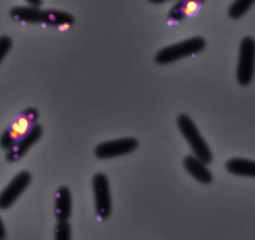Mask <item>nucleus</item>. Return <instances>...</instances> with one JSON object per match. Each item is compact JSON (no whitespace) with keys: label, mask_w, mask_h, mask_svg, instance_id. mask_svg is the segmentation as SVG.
<instances>
[{"label":"nucleus","mask_w":255,"mask_h":240,"mask_svg":"<svg viewBox=\"0 0 255 240\" xmlns=\"http://www.w3.org/2000/svg\"><path fill=\"white\" fill-rule=\"evenodd\" d=\"M55 236L57 240H69L71 236V229L67 221H59L55 228Z\"/></svg>","instance_id":"2eb2a0df"},{"label":"nucleus","mask_w":255,"mask_h":240,"mask_svg":"<svg viewBox=\"0 0 255 240\" xmlns=\"http://www.w3.org/2000/svg\"><path fill=\"white\" fill-rule=\"evenodd\" d=\"M205 46L206 42L203 38L200 36L190 38L188 40L163 48L155 55V61L158 65L172 64L180 59L202 52Z\"/></svg>","instance_id":"f03ea898"},{"label":"nucleus","mask_w":255,"mask_h":240,"mask_svg":"<svg viewBox=\"0 0 255 240\" xmlns=\"http://www.w3.org/2000/svg\"><path fill=\"white\" fill-rule=\"evenodd\" d=\"M14 20L27 23H44L48 25L49 10H40L36 6H15L10 11Z\"/></svg>","instance_id":"1a4fd4ad"},{"label":"nucleus","mask_w":255,"mask_h":240,"mask_svg":"<svg viewBox=\"0 0 255 240\" xmlns=\"http://www.w3.org/2000/svg\"><path fill=\"white\" fill-rule=\"evenodd\" d=\"M204 2L205 0H179L170 10L168 15L170 23H176L194 15Z\"/></svg>","instance_id":"9d476101"},{"label":"nucleus","mask_w":255,"mask_h":240,"mask_svg":"<svg viewBox=\"0 0 255 240\" xmlns=\"http://www.w3.org/2000/svg\"><path fill=\"white\" fill-rule=\"evenodd\" d=\"M255 62V41L252 37H245L242 40L239 51V61L237 69V79L242 85L249 84L254 75Z\"/></svg>","instance_id":"20e7f679"},{"label":"nucleus","mask_w":255,"mask_h":240,"mask_svg":"<svg viewBox=\"0 0 255 240\" xmlns=\"http://www.w3.org/2000/svg\"><path fill=\"white\" fill-rule=\"evenodd\" d=\"M12 48V40L7 36H0V64Z\"/></svg>","instance_id":"dca6fc26"},{"label":"nucleus","mask_w":255,"mask_h":240,"mask_svg":"<svg viewBox=\"0 0 255 240\" xmlns=\"http://www.w3.org/2000/svg\"><path fill=\"white\" fill-rule=\"evenodd\" d=\"M71 212V193L69 188L61 186L55 194V215L58 221H67Z\"/></svg>","instance_id":"f8f14e48"},{"label":"nucleus","mask_w":255,"mask_h":240,"mask_svg":"<svg viewBox=\"0 0 255 240\" xmlns=\"http://www.w3.org/2000/svg\"><path fill=\"white\" fill-rule=\"evenodd\" d=\"M177 125L184 138L190 145L195 156L205 164L211 163L213 161L211 151L193 120L187 115H180L178 117Z\"/></svg>","instance_id":"7ed1b4c3"},{"label":"nucleus","mask_w":255,"mask_h":240,"mask_svg":"<svg viewBox=\"0 0 255 240\" xmlns=\"http://www.w3.org/2000/svg\"><path fill=\"white\" fill-rule=\"evenodd\" d=\"M226 169L235 175L254 177L255 175V161L242 159H230L226 163Z\"/></svg>","instance_id":"ddd939ff"},{"label":"nucleus","mask_w":255,"mask_h":240,"mask_svg":"<svg viewBox=\"0 0 255 240\" xmlns=\"http://www.w3.org/2000/svg\"><path fill=\"white\" fill-rule=\"evenodd\" d=\"M184 168L191 175L202 184H209L213 181V175L206 164L196 156H188L184 160Z\"/></svg>","instance_id":"9b49d317"},{"label":"nucleus","mask_w":255,"mask_h":240,"mask_svg":"<svg viewBox=\"0 0 255 240\" xmlns=\"http://www.w3.org/2000/svg\"><path fill=\"white\" fill-rule=\"evenodd\" d=\"M138 146V141L131 138L103 142L97 146L95 155L101 159H113L133 152Z\"/></svg>","instance_id":"423d86ee"},{"label":"nucleus","mask_w":255,"mask_h":240,"mask_svg":"<svg viewBox=\"0 0 255 240\" xmlns=\"http://www.w3.org/2000/svg\"><path fill=\"white\" fill-rule=\"evenodd\" d=\"M255 0H235L229 9V15L233 19H238L245 15Z\"/></svg>","instance_id":"4468645a"},{"label":"nucleus","mask_w":255,"mask_h":240,"mask_svg":"<svg viewBox=\"0 0 255 240\" xmlns=\"http://www.w3.org/2000/svg\"><path fill=\"white\" fill-rule=\"evenodd\" d=\"M97 215L101 219H107L111 214V190L109 182L104 173H97L93 178Z\"/></svg>","instance_id":"39448f33"},{"label":"nucleus","mask_w":255,"mask_h":240,"mask_svg":"<svg viewBox=\"0 0 255 240\" xmlns=\"http://www.w3.org/2000/svg\"><path fill=\"white\" fill-rule=\"evenodd\" d=\"M38 112L36 109L30 108L19 113L0 138V146L8 150L16 141L27 135L36 125Z\"/></svg>","instance_id":"f257e3e1"},{"label":"nucleus","mask_w":255,"mask_h":240,"mask_svg":"<svg viewBox=\"0 0 255 240\" xmlns=\"http://www.w3.org/2000/svg\"><path fill=\"white\" fill-rule=\"evenodd\" d=\"M42 134H43V128L41 125H35L33 129L27 135L16 141L7 150L6 155V160L10 162L19 161L31 146L41 138Z\"/></svg>","instance_id":"6e6552de"},{"label":"nucleus","mask_w":255,"mask_h":240,"mask_svg":"<svg viewBox=\"0 0 255 240\" xmlns=\"http://www.w3.org/2000/svg\"><path fill=\"white\" fill-rule=\"evenodd\" d=\"M6 237V231H5L4 226L2 224V221L0 219V240H2Z\"/></svg>","instance_id":"f3484780"},{"label":"nucleus","mask_w":255,"mask_h":240,"mask_svg":"<svg viewBox=\"0 0 255 240\" xmlns=\"http://www.w3.org/2000/svg\"><path fill=\"white\" fill-rule=\"evenodd\" d=\"M31 180L29 172L23 171L18 173L0 194V209L5 210L12 206L21 194L29 186Z\"/></svg>","instance_id":"0eeeda50"},{"label":"nucleus","mask_w":255,"mask_h":240,"mask_svg":"<svg viewBox=\"0 0 255 240\" xmlns=\"http://www.w3.org/2000/svg\"><path fill=\"white\" fill-rule=\"evenodd\" d=\"M148 1L154 4H162V3H166V2H170L172 0H148Z\"/></svg>","instance_id":"6ab92c4d"},{"label":"nucleus","mask_w":255,"mask_h":240,"mask_svg":"<svg viewBox=\"0 0 255 240\" xmlns=\"http://www.w3.org/2000/svg\"><path fill=\"white\" fill-rule=\"evenodd\" d=\"M31 6L39 7L42 4V0H26Z\"/></svg>","instance_id":"a211bd4d"}]
</instances>
